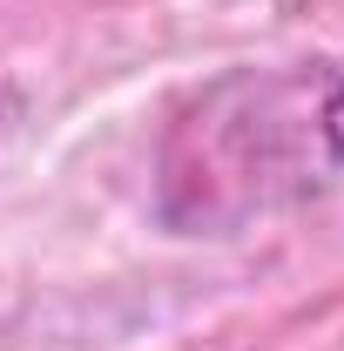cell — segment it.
Masks as SVG:
<instances>
[{
    "label": "cell",
    "mask_w": 344,
    "mask_h": 351,
    "mask_svg": "<svg viewBox=\"0 0 344 351\" xmlns=\"http://www.w3.org/2000/svg\"><path fill=\"white\" fill-rule=\"evenodd\" d=\"M317 129H324V149L344 162V82L324 95V115H317Z\"/></svg>",
    "instance_id": "obj_1"
}]
</instances>
